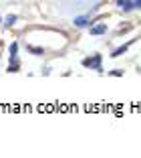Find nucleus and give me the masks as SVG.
<instances>
[{
    "label": "nucleus",
    "instance_id": "1",
    "mask_svg": "<svg viewBox=\"0 0 141 158\" xmlns=\"http://www.w3.org/2000/svg\"><path fill=\"white\" fill-rule=\"evenodd\" d=\"M83 65L101 71V55H95V57H89V59H85V61H83Z\"/></svg>",
    "mask_w": 141,
    "mask_h": 158
},
{
    "label": "nucleus",
    "instance_id": "2",
    "mask_svg": "<svg viewBox=\"0 0 141 158\" xmlns=\"http://www.w3.org/2000/svg\"><path fill=\"white\" fill-rule=\"evenodd\" d=\"M117 6H119L121 10H131V8H133V2H131V0H119Z\"/></svg>",
    "mask_w": 141,
    "mask_h": 158
},
{
    "label": "nucleus",
    "instance_id": "3",
    "mask_svg": "<svg viewBox=\"0 0 141 158\" xmlns=\"http://www.w3.org/2000/svg\"><path fill=\"white\" fill-rule=\"evenodd\" d=\"M105 31H107V24H97L91 28V35H103Z\"/></svg>",
    "mask_w": 141,
    "mask_h": 158
},
{
    "label": "nucleus",
    "instance_id": "4",
    "mask_svg": "<svg viewBox=\"0 0 141 158\" xmlns=\"http://www.w3.org/2000/svg\"><path fill=\"white\" fill-rule=\"evenodd\" d=\"M127 49H129V45H123V47H119V49H115V51H113V55H111V57H121L123 53L127 51Z\"/></svg>",
    "mask_w": 141,
    "mask_h": 158
},
{
    "label": "nucleus",
    "instance_id": "5",
    "mask_svg": "<svg viewBox=\"0 0 141 158\" xmlns=\"http://www.w3.org/2000/svg\"><path fill=\"white\" fill-rule=\"evenodd\" d=\"M75 24H77V27H87V24H89V19H87V16H81V19H75Z\"/></svg>",
    "mask_w": 141,
    "mask_h": 158
},
{
    "label": "nucleus",
    "instance_id": "6",
    "mask_svg": "<svg viewBox=\"0 0 141 158\" xmlns=\"http://www.w3.org/2000/svg\"><path fill=\"white\" fill-rule=\"evenodd\" d=\"M16 23V14H8V16H6V27H12V24Z\"/></svg>",
    "mask_w": 141,
    "mask_h": 158
},
{
    "label": "nucleus",
    "instance_id": "7",
    "mask_svg": "<svg viewBox=\"0 0 141 158\" xmlns=\"http://www.w3.org/2000/svg\"><path fill=\"white\" fill-rule=\"evenodd\" d=\"M16 51H18V45L12 43V45H10V59H16Z\"/></svg>",
    "mask_w": 141,
    "mask_h": 158
},
{
    "label": "nucleus",
    "instance_id": "8",
    "mask_svg": "<svg viewBox=\"0 0 141 158\" xmlns=\"http://www.w3.org/2000/svg\"><path fill=\"white\" fill-rule=\"evenodd\" d=\"M28 51H30V53H34V55H42V53H45L42 49H38V47H28Z\"/></svg>",
    "mask_w": 141,
    "mask_h": 158
},
{
    "label": "nucleus",
    "instance_id": "9",
    "mask_svg": "<svg viewBox=\"0 0 141 158\" xmlns=\"http://www.w3.org/2000/svg\"><path fill=\"white\" fill-rule=\"evenodd\" d=\"M111 75H115V77H119V75H123V71H121V69H115V71H113Z\"/></svg>",
    "mask_w": 141,
    "mask_h": 158
},
{
    "label": "nucleus",
    "instance_id": "10",
    "mask_svg": "<svg viewBox=\"0 0 141 158\" xmlns=\"http://www.w3.org/2000/svg\"><path fill=\"white\" fill-rule=\"evenodd\" d=\"M133 8H141V0H135V2H133Z\"/></svg>",
    "mask_w": 141,
    "mask_h": 158
}]
</instances>
